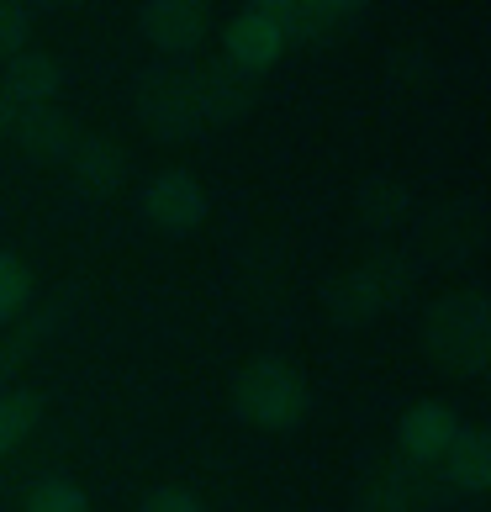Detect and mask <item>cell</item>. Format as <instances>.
Masks as SVG:
<instances>
[{
  "mask_svg": "<svg viewBox=\"0 0 491 512\" xmlns=\"http://www.w3.org/2000/svg\"><path fill=\"white\" fill-rule=\"evenodd\" d=\"M27 296H32V270H27V259L11 254V249H0V322H11L16 312H22Z\"/></svg>",
  "mask_w": 491,
  "mask_h": 512,
  "instance_id": "19",
  "label": "cell"
},
{
  "mask_svg": "<svg viewBox=\"0 0 491 512\" xmlns=\"http://www.w3.org/2000/svg\"><path fill=\"white\" fill-rule=\"evenodd\" d=\"M270 16L280 22L286 43H328V37L360 27L365 6L360 0H270Z\"/></svg>",
  "mask_w": 491,
  "mask_h": 512,
  "instance_id": "10",
  "label": "cell"
},
{
  "mask_svg": "<svg viewBox=\"0 0 491 512\" xmlns=\"http://www.w3.org/2000/svg\"><path fill=\"white\" fill-rule=\"evenodd\" d=\"M132 111H138V122L148 132H159V138H169V143L191 138V132L201 127L196 96H191V74L185 69H143L138 80H132Z\"/></svg>",
  "mask_w": 491,
  "mask_h": 512,
  "instance_id": "5",
  "label": "cell"
},
{
  "mask_svg": "<svg viewBox=\"0 0 491 512\" xmlns=\"http://www.w3.org/2000/svg\"><path fill=\"white\" fill-rule=\"evenodd\" d=\"M444 481L433 470H418L407 460H381L354 491V512H433L444 502Z\"/></svg>",
  "mask_w": 491,
  "mask_h": 512,
  "instance_id": "6",
  "label": "cell"
},
{
  "mask_svg": "<svg viewBox=\"0 0 491 512\" xmlns=\"http://www.w3.org/2000/svg\"><path fill=\"white\" fill-rule=\"evenodd\" d=\"M43 423V396L37 391H0V460Z\"/></svg>",
  "mask_w": 491,
  "mask_h": 512,
  "instance_id": "16",
  "label": "cell"
},
{
  "mask_svg": "<svg viewBox=\"0 0 491 512\" xmlns=\"http://www.w3.org/2000/svg\"><path fill=\"white\" fill-rule=\"evenodd\" d=\"M407 291H412V264L402 254H370L365 264H354V270L333 280L328 307H333V322L360 328V322H375L381 312H391Z\"/></svg>",
  "mask_w": 491,
  "mask_h": 512,
  "instance_id": "3",
  "label": "cell"
},
{
  "mask_svg": "<svg viewBox=\"0 0 491 512\" xmlns=\"http://www.w3.org/2000/svg\"><path fill=\"white\" fill-rule=\"evenodd\" d=\"M138 512H212V507H206L191 486H154L138 502Z\"/></svg>",
  "mask_w": 491,
  "mask_h": 512,
  "instance_id": "21",
  "label": "cell"
},
{
  "mask_svg": "<svg viewBox=\"0 0 491 512\" xmlns=\"http://www.w3.org/2000/svg\"><path fill=\"white\" fill-rule=\"evenodd\" d=\"M16 148L37 164H69V154L80 148V122L69 117L64 106H22V117L11 127Z\"/></svg>",
  "mask_w": 491,
  "mask_h": 512,
  "instance_id": "12",
  "label": "cell"
},
{
  "mask_svg": "<svg viewBox=\"0 0 491 512\" xmlns=\"http://www.w3.org/2000/svg\"><path fill=\"white\" fill-rule=\"evenodd\" d=\"M233 412L264 433H291L312 412V386L291 359L259 354L233 375Z\"/></svg>",
  "mask_w": 491,
  "mask_h": 512,
  "instance_id": "1",
  "label": "cell"
},
{
  "mask_svg": "<svg viewBox=\"0 0 491 512\" xmlns=\"http://www.w3.org/2000/svg\"><path fill=\"white\" fill-rule=\"evenodd\" d=\"M185 74H191V96H196V117L201 122H238V117L254 111V80L238 74L233 64L212 59V64H196Z\"/></svg>",
  "mask_w": 491,
  "mask_h": 512,
  "instance_id": "11",
  "label": "cell"
},
{
  "mask_svg": "<svg viewBox=\"0 0 491 512\" xmlns=\"http://www.w3.org/2000/svg\"><path fill=\"white\" fill-rule=\"evenodd\" d=\"M22 512H90V497L74 481H64V476H43L27 491Z\"/></svg>",
  "mask_w": 491,
  "mask_h": 512,
  "instance_id": "18",
  "label": "cell"
},
{
  "mask_svg": "<svg viewBox=\"0 0 491 512\" xmlns=\"http://www.w3.org/2000/svg\"><path fill=\"white\" fill-rule=\"evenodd\" d=\"M444 486L449 491H465V497H476V491L491 486V433L486 428H460V439L449 444L444 454Z\"/></svg>",
  "mask_w": 491,
  "mask_h": 512,
  "instance_id": "15",
  "label": "cell"
},
{
  "mask_svg": "<svg viewBox=\"0 0 491 512\" xmlns=\"http://www.w3.org/2000/svg\"><path fill=\"white\" fill-rule=\"evenodd\" d=\"M460 412L455 407H444V402H418V407H407L402 412V423H396V460H407V465H418V470H433L449 454V444L460 439Z\"/></svg>",
  "mask_w": 491,
  "mask_h": 512,
  "instance_id": "9",
  "label": "cell"
},
{
  "mask_svg": "<svg viewBox=\"0 0 491 512\" xmlns=\"http://www.w3.org/2000/svg\"><path fill=\"white\" fill-rule=\"evenodd\" d=\"M0 90H6L16 106H53V96L64 90V64L53 59V53L22 48L16 59L0 64Z\"/></svg>",
  "mask_w": 491,
  "mask_h": 512,
  "instance_id": "14",
  "label": "cell"
},
{
  "mask_svg": "<svg viewBox=\"0 0 491 512\" xmlns=\"http://www.w3.org/2000/svg\"><path fill=\"white\" fill-rule=\"evenodd\" d=\"M354 206H360V217L370 222V227H396L407 217V185H396V180H386V175H375V180H365L360 185V196H354Z\"/></svg>",
  "mask_w": 491,
  "mask_h": 512,
  "instance_id": "17",
  "label": "cell"
},
{
  "mask_svg": "<svg viewBox=\"0 0 491 512\" xmlns=\"http://www.w3.org/2000/svg\"><path fill=\"white\" fill-rule=\"evenodd\" d=\"M423 349L449 375H481L491 359V301L481 291H455L423 317Z\"/></svg>",
  "mask_w": 491,
  "mask_h": 512,
  "instance_id": "2",
  "label": "cell"
},
{
  "mask_svg": "<svg viewBox=\"0 0 491 512\" xmlns=\"http://www.w3.org/2000/svg\"><path fill=\"white\" fill-rule=\"evenodd\" d=\"M16 117H22V106H16L6 90H0V138H11V127H16Z\"/></svg>",
  "mask_w": 491,
  "mask_h": 512,
  "instance_id": "22",
  "label": "cell"
},
{
  "mask_svg": "<svg viewBox=\"0 0 491 512\" xmlns=\"http://www.w3.org/2000/svg\"><path fill=\"white\" fill-rule=\"evenodd\" d=\"M280 53H286V37H280V22L270 16V0H249L222 27V64H233L249 80H259L264 69H275Z\"/></svg>",
  "mask_w": 491,
  "mask_h": 512,
  "instance_id": "7",
  "label": "cell"
},
{
  "mask_svg": "<svg viewBox=\"0 0 491 512\" xmlns=\"http://www.w3.org/2000/svg\"><path fill=\"white\" fill-rule=\"evenodd\" d=\"M69 175L74 185L90 196V201H106V196H117L122 185H127V154H122V143H111V138H96V132H85L80 148L69 154Z\"/></svg>",
  "mask_w": 491,
  "mask_h": 512,
  "instance_id": "13",
  "label": "cell"
},
{
  "mask_svg": "<svg viewBox=\"0 0 491 512\" xmlns=\"http://www.w3.org/2000/svg\"><path fill=\"white\" fill-rule=\"evenodd\" d=\"M138 32L169 59H185L212 37V6L206 0H148L138 11Z\"/></svg>",
  "mask_w": 491,
  "mask_h": 512,
  "instance_id": "8",
  "label": "cell"
},
{
  "mask_svg": "<svg viewBox=\"0 0 491 512\" xmlns=\"http://www.w3.org/2000/svg\"><path fill=\"white\" fill-rule=\"evenodd\" d=\"M138 212L148 227H159L164 238H191L196 227L206 222L212 212V196H206V185L196 180V169H159L154 180L138 191Z\"/></svg>",
  "mask_w": 491,
  "mask_h": 512,
  "instance_id": "4",
  "label": "cell"
},
{
  "mask_svg": "<svg viewBox=\"0 0 491 512\" xmlns=\"http://www.w3.org/2000/svg\"><path fill=\"white\" fill-rule=\"evenodd\" d=\"M32 37V11L16 6V0H0V64L16 59Z\"/></svg>",
  "mask_w": 491,
  "mask_h": 512,
  "instance_id": "20",
  "label": "cell"
}]
</instances>
